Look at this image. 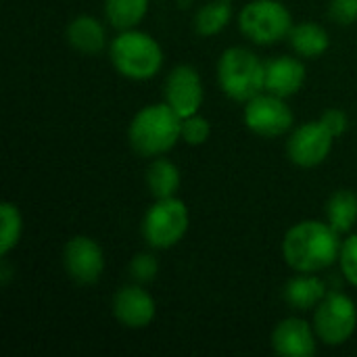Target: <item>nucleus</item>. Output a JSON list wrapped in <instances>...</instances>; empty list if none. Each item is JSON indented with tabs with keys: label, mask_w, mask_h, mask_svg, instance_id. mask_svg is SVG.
<instances>
[{
	"label": "nucleus",
	"mask_w": 357,
	"mask_h": 357,
	"mask_svg": "<svg viewBox=\"0 0 357 357\" xmlns=\"http://www.w3.org/2000/svg\"><path fill=\"white\" fill-rule=\"evenodd\" d=\"M339 232L326 222L305 220L295 224L282 241L284 261L299 274H316L331 268L341 253Z\"/></svg>",
	"instance_id": "1"
},
{
	"label": "nucleus",
	"mask_w": 357,
	"mask_h": 357,
	"mask_svg": "<svg viewBox=\"0 0 357 357\" xmlns=\"http://www.w3.org/2000/svg\"><path fill=\"white\" fill-rule=\"evenodd\" d=\"M182 138V117L167 105L142 107L128 128L130 146L142 157H159L176 146Z\"/></svg>",
	"instance_id": "2"
},
{
	"label": "nucleus",
	"mask_w": 357,
	"mask_h": 357,
	"mask_svg": "<svg viewBox=\"0 0 357 357\" xmlns=\"http://www.w3.org/2000/svg\"><path fill=\"white\" fill-rule=\"evenodd\" d=\"M109 56L117 73L134 82L155 77L163 65V50L159 42L136 27L126 29L117 38H113L109 46Z\"/></svg>",
	"instance_id": "3"
},
{
	"label": "nucleus",
	"mask_w": 357,
	"mask_h": 357,
	"mask_svg": "<svg viewBox=\"0 0 357 357\" xmlns=\"http://www.w3.org/2000/svg\"><path fill=\"white\" fill-rule=\"evenodd\" d=\"M218 82L228 98L249 102L266 90V63L249 48L232 46L218 61Z\"/></svg>",
	"instance_id": "4"
},
{
	"label": "nucleus",
	"mask_w": 357,
	"mask_h": 357,
	"mask_svg": "<svg viewBox=\"0 0 357 357\" xmlns=\"http://www.w3.org/2000/svg\"><path fill=\"white\" fill-rule=\"evenodd\" d=\"M238 25L251 42L268 46L289 36L293 29V17L278 0H253L243 6Z\"/></svg>",
	"instance_id": "5"
},
{
	"label": "nucleus",
	"mask_w": 357,
	"mask_h": 357,
	"mask_svg": "<svg viewBox=\"0 0 357 357\" xmlns=\"http://www.w3.org/2000/svg\"><path fill=\"white\" fill-rule=\"evenodd\" d=\"M188 224L190 218L184 201L176 197L157 199V203L144 213L142 236L153 249H169L184 238Z\"/></svg>",
	"instance_id": "6"
},
{
	"label": "nucleus",
	"mask_w": 357,
	"mask_h": 357,
	"mask_svg": "<svg viewBox=\"0 0 357 357\" xmlns=\"http://www.w3.org/2000/svg\"><path fill=\"white\" fill-rule=\"evenodd\" d=\"M357 328V307L343 293H326L314 314V331L324 345L347 343Z\"/></svg>",
	"instance_id": "7"
},
{
	"label": "nucleus",
	"mask_w": 357,
	"mask_h": 357,
	"mask_svg": "<svg viewBox=\"0 0 357 357\" xmlns=\"http://www.w3.org/2000/svg\"><path fill=\"white\" fill-rule=\"evenodd\" d=\"M245 123L257 136L278 138L293 128V111L284 98L261 92L245 102Z\"/></svg>",
	"instance_id": "8"
},
{
	"label": "nucleus",
	"mask_w": 357,
	"mask_h": 357,
	"mask_svg": "<svg viewBox=\"0 0 357 357\" xmlns=\"http://www.w3.org/2000/svg\"><path fill=\"white\" fill-rule=\"evenodd\" d=\"M333 142L335 136L322 126V121H307L291 134L287 155L299 167H316L326 161L333 151Z\"/></svg>",
	"instance_id": "9"
},
{
	"label": "nucleus",
	"mask_w": 357,
	"mask_h": 357,
	"mask_svg": "<svg viewBox=\"0 0 357 357\" xmlns=\"http://www.w3.org/2000/svg\"><path fill=\"white\" fill-rule=\"evenodd\" d=\"M63 266L69 278L82 287L98 282L105 270V253L90 236H73L63 249Z\"/></svg>",
	"instance_id": "10"
},
{
	"label": "nucleus",
	"mask_w": 357,
	"mask_h": 357,
	"mask_svg": "<svg viewBox=\"0 0 357 357\" xmlns=\"http://www.w3.org/2000/svg\"><path fill=\"white\" fill-rule=\"evenodd\" d=\"M201 75L192 65H178L165 79V102L184 119L197 115L203 102Z\"/></svg>",
	"instance_id": "11"
},
{
	"label": "nucleus",
	"mask_w": 357,
	"mask_h": 357,
	"mask_svg": "<svg viewBox=\"0 0 357 357\" xmlns=\"http://www.w3.org/2000/svg\"><path fill=\"white\" fill-rule=\"evenodd\" d=\"M113 316L115 320L132 331L146 328L157 314L155 299L140 284H128L119 289L113 297Z\"/></svg>",
	"instance_id": "12"
},
{
	"label": "nucleus",
	"mask_w": 357,
	"mask_h": 357,
	"mask_svg": "<svg viewBox=\"0 0 357 357\" xmlns=\"http://www.w3.org/2000/svg\"><path fill=\"white\" fill-rule=\"evenodd\" d=\"M318 335L301 318H287L278 322L272 333V347L282 357H312L318 349Z\"/></svg>",
	"instance_id": "13"
},
{
	"label": "nucleus",
	"mask_w": 357,
	"mask_h": 357,
	"mask_svg": "<svg viewBox=\"0 0 357 357\" xmlns=\"http://www.w3.org/2000/svg\"><path fill=\"white\" fill-rule=\"evenodd\" d=\"M305 65L297 56H276L266 63V92L289 98L301 90Z\"/></svg>",
	"instance_id": "14"
},
{
	"label": "nucleus",
	"mask_w": 357,
	"mask_h": 357,
	"mask_svg": "<svg viewBox=\"0 0 357 357\" xmlns=\"http://www.w3.org/2000/svg\"><path fill=\"white\" fill-rule=\"evenodd\" d=\"M71 48L82 54H96L105 48V27L92 15H79L67 25L65 33Z\"/></svg>",
	"instance_id": "15"
},
{
	"label": "nucleus",
	"mask_w": 357,
	"mask_h": 357,
	"mask_svg": "<svg viewBox=\"0 0 357 357\" xmlns=\"http://www.w3.org/2000/svg\"><path fill=\"white\" fill-rule=\"evenodd\" d=\"M289 42L293 46V50L303 56V59H318L322 56L328 46H331V38L328 31L312 21L299 23L289 31Z\"/></svg>",
	"instance_id": "16"
},
{
	"label": "nucleus",
	"mask_w": 357,
	"mask_h": 357,
	"mask_svg": "<svg viewBox=\"0 0 357 357\" xmlns=\"http://www.w3.org/2000/svg\"><path fill=\"white\" fill-rule=\"evenodd\" d=\"M282 295L293 310H312L326 297V287L318 276L299 274L287 282Z\"/></svg>",
	"instance_id": "17"
},
{
	"label": "nucleus",
	"mask_w": 357,
	"mask_h": 357,
	"mask_svg": "<svg viewBox=\"0 0 357 357\" xmlns=\"http://www.w3.org/2000/svg\"><path fill=\"white\" fill-rule=\"evenodd\" d=\"M180 169L169 159H155L146 169V186L155 199H169L176 197L180 188Z\"/></svg>",
	"instance_id": "18"
},
{
	"label": "nucleus",
	"mask_w": 357,
	"mask_h": 357,
	"mask_svg": "<svg viewBox=\"0 0 357 357\" xmlns=\"http://www.w3.org/2000/svg\"><path fill=\"white\" fill-rule=\"evenodd\" d=\"M326 220L339 232H349L357 222V195L351 190H337L326 203Z\"/></svg>",
	"instance_id": "19"
},
{
	"label": "nucleus",
	"mask_w": 357,
	"mask_h": 357,
	"mask_svg": "<svg viewBox=\"0 0 357 357\" xmlns=\"http://www.w3.org/2000/svg\"><path fill=\"white\" fill-rule=\"evenodd\" d=\"M149 0H107L105 2V15L107 21L119 29H134L146 15Z\"/></svg>",
	"instance_id": "20"
},
{
	"label": "nucleus",
	"mask_w": 357,
	"mask_h": 357,
	"mask_svg": "<svg viewBox=\"0 0 357 357\" xmlns=\"http://www.w3.org/2000/svg\"><path fill=\"white\" fill-rule=\"evenodd\" d=\"M232 19V6L228 0H211L195 15V31L199 36L220 33Z\"/></svg>",
	"instance_id": "21"
},
{
	"label": "nucleus",
	"mask_w": 357,
	"mask_h": 357,
	"mask_svg": "<svg viewBox=\"0 0 357 357\" xmlns=\"http://www.w3.org/2000/svg\"><path fill=\"white\" fill-rule=\"evenodd\" d=\"M0 253L2 257H6L21 241V232H23V218L17 205L13 203H2L0 205Z\"/></svg>",
	"instance_id": "22"
},
{
	"label": "nucleus",
	"mask_w": 357,
	"mask_h": 357,
	"mask_svg": "<svg viewBox=\"0 0 357 357\" xmlns=\"http://www.w3.org/2000/svg\"><path fill=\"white\" fill-rule=\"evenodd\" d=\"M211 134V126L201 115H190L182 119V140L190 146L205 144Z\"/></svg>",
	"instance_id": "23"
},
{
	"label": "nucleus",
	"mask_w": 357,
	"mask_h": 357,
	"mask_svg": "<svg viewBox=\"0 0 357 357\" xmlns=\"http://www.w3.org/2000/svg\"><path fill=\"white\" fill-rule=\"evenodd\" d=\"M339 264H341V272H343L345 280L357 287V234H349L341 243Z\"/></svg>",
	"instance_id": "24"
},
{
	"label": "nucleus",
	"mask_w": 357,
	"mask_h": 357,
	"mask_svg": "<svg viewBox=\"0 0 357 357\" xmlns=\"http://www.w3.org/2000/svg\"><path fill=\"white\" fill-rule=\"evenodd\" d=\"M159 274V264L153 255L149 253H140L132 259L130 264V276L138 282V284H146L153 282Z\"/></svg>",
	"instance_id": "25"
},
{
	"label": "nucleus",
	"mask_w": 357,
	"mask_h": 357,
	"mask_svg": "<svg viewBox=\"0 0 357 357\" xmlns=\"http://www.w3.org/2000/svg\"><path fill=\"white\" fill-rule=\"evenodd\" d=\"M328 17L339 25H351L357 21V0H331Z\"/></svg>",
	"instance_id": "26"
},
{
	"label": "nucleus",
	"mask_w": 357,
	"mask_h": 357,
	"mask_svg": "<svg viewBox=\"0 0 357 357\" xmlns=\"http://www.w3.org/2000/svg\"><path fill=\"white\" fill-rule=\"evenodd\" d=\"M322 126L335 136V138H339L341 134H345L347 132V128H349V119H347V115L341 111V109H328L324 115H322Z\"/></svg>",
	"instance_id": "27"
},
{
	"label": "nucleus",
	"mask_w": 357,
	"mask_h": 357,
	"mask_svg": "<svg viewBox=\"0 0 357 357\" xmlns=\"http://www.w3.org/2000/svg\"><path fill=\"white\" fill-rule=\"evenodd\" d=\"M8 280H10V266H8L6 261H2V274H0V282H2V284H8Z\"/></svg>",
	"instance_id": "28"
}]
</instances>
